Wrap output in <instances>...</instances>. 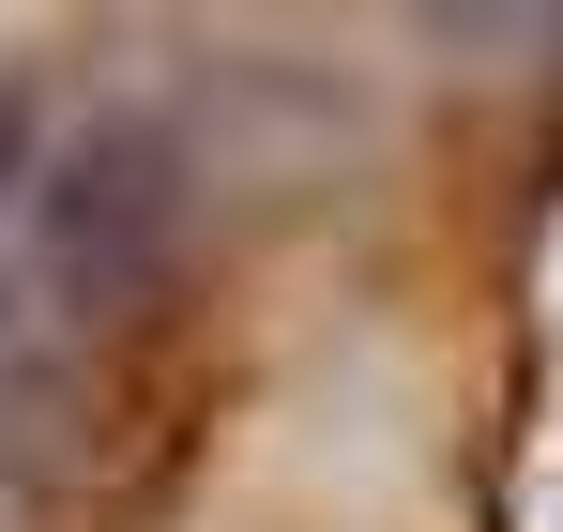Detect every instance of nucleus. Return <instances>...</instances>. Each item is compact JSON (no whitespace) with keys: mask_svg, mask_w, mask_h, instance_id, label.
<instances>
[{"mask_svg":"<svg viewBox=\"0 0 563 532\" xmlns=\"http://www.w3.org/2000/svg\"><path fill=\"white\" fill-rule=\"evenodd\" d=\"M168 244H184V182H168L153 122H92L15 182V259H31V289L62 320H122L168 274Z\"/></svg>","mask_w":563,"mask_h":532,"instance_id":"obj_1","label":"nucleus"}]
</instances>
